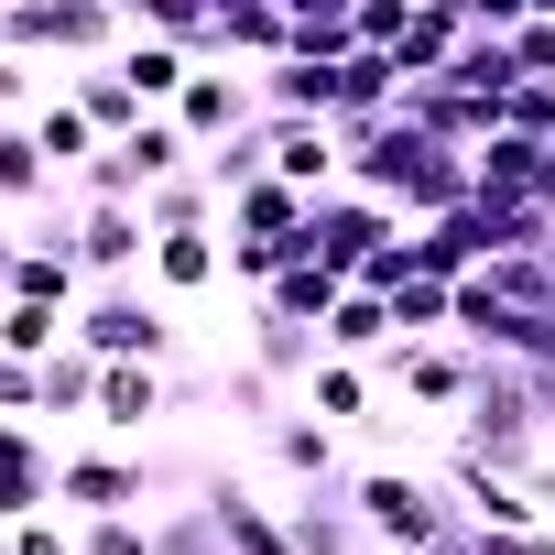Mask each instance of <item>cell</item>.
<instances>
[{
  "instance_id": "cb8c5ba5",
  "label": "cell",
  "mask_w": 555,
  "mask_h": 555,
  "mask_svg": "<svg viewBox=\"0 0 555 555\" xmlns=\"http://www.w3.org/2000/svg\"><path fill=\"white\" fill-rule=\"evenodd\" d=\"M371 382H382L371 360H338V349H327V360L306 371V403H317L327 425H382V414H371Z\"/></svg>"
},
{
  "instance_id": "3957f363",
  "label": "cell",
  "mask_w": 555,
  "mask_h": 555,
  "mask_svg": "<svg viewBox=\"0 0 555 555\" xmlns=\"http://www.w3.org/2000/svg\"><path fill=\"white\" fill-rule=\"evenodd\" d=\"M77 338H88L99 360H153V371H175V295L153 284V272H131V284H88Z\"/></svg>"
},
{
  "instance_id": "d6a6232c",
  "label": "cell",
  "mask_w": 555,
  "mask_h": 555,
  "mask_svg": "<svg viewBox=\"0 0 555 555\" xmlns=\"http://www.w3.org/2000/svg\"><path fill=\"white\" fill-rule=\"evenodd\" d=\"M153 555H240V544L218 533V512H207V501H185V512H164V522H153Z\"/></svg>"
},
{
  "instance_id": "f6af8a7d",
  "label": "cell",
  "mask_w": 555,
  "mask_h": 555,
  "mask_svg": "<svg viewBox=\"0 0 555 555\" xmlns=\"http://www.w3.org/2000/svg\"><path fill=\"white\" fill-rule=\"evenodd\" d=\"M0 555H23V544H12V522H0Z\"/></svg>"
},
{
  "instance_id": "bcb514c9",
  "label": "cell",
  "mask_w": 555,
  "mask_h": 555,
  "mask_svg": "<svg viewBox=\"0 0 555 555\" xmlns=\"http://www.w3.org/2000/svg\"><path fill=\"white\" fill-rule=\"evenodd\" d=\"M544 272H555V240H544Z\"/></svg>"
},
{
  "instance_id": "ba28073f",
  "label": "cell",
  "mask_w": 555,
  "mask_h": 555,
  "mask_svg": "<svg viewBox=\"0 0 555 555\" xmlns=\"http://www.w3.org/2000/svg\"><path fill=\"white\" fill-rule=\"evenodd\" d=\"M66 250L88 261V284H131V272L153 261V218H142V196H88V218H77Z\"/></svg>"
},
{
  "instance_id": "e0dca14e",
  "label": "cell",
  "mask_w": 555,
  "mask_h": 555,
  "mask_svg": "<svg viewBox=\"0 0 555 555\" xmlns=\"http://www.w3.org/2000/svg\"><path fill=\"white\" fill-rule=\"evenodd\" d=\"M261 447H272V468H284L295 490H306V479H338V425H327L306 392H295V414H284V425H261Z\"/></svg>"
},
{
  "instance_id": "7bdbcfd3",
  "label": "cell",
  "mask_w": 555,
  "mask_h": 555,
  "mask_svg": "<svg viewBox=\"0 0 555 555\" xmlns=\"http://www.w3.org/2000/svg\"><path fill=\"white\" fill-rule=\"evenodd\" d=\"M533 501H544V522H555V447L533 457Z\"/></svg>"
},
{
  "instance_id": "d6986e66",
  "label": "cell",
  "mask_w": 555,
  "mask_h": 555,
  "mask_svg": "<svg viewBox=\"0 0 555 555\" xmlns=\"http://www.w3.org/2000/svg\"><path fill=\"white\" fill-rule=\"evenodd\" d=\"M392 338H403V327H392V295H382V284H349V295L327 306V349H338V360H382Z\"/></svg>"
},
{
  "instance_id": "e575fe53",
  "label": "cell",
  "mask_w": 555,
  "mask_h": 555,
  "mask_svg": "<svg viewBox=\"0 0 555 555\" xmlns=\"http://www.w3.org/2000/svg\"><path fill=\"white\" fill-rule=\"evenodd\" d=\"M284 261H295V240H240V229H229V284H240V295H261Z\"/></svg>"
},
{
  "instance_id": "ac0fdd59",
  "label": "cell",
  "mask_w": 555,
  "mask_h": 555,
  "mask_svg": "<svg viewBox=\"0 0 555 555\" xmlns=\"http://www.w3.org/2000/svg\"><path fill=\"white\" fill-rule=\"evenodd\" d=\"M120 77L142 88V109H175L185 77H196V44H175V34H131V44H120Z\"/></svg>"
},
{
  "instance_id": "5bb4252c",
  "label": "cell",
  "mask_w": 555,
  "mask_h": 555,
  "mask_svg": "<svg viewBox=\"0 0 555 555\" xmlns=\"http://www.w3.org/2000/svg\"><path fill=\"white\" fill-rule=\"evenodd\" d=\"M261 131H272V175H295V185H338V120H306V109H261Z\"/></svg>"
},
{
  "instance_id": "52a82bcc",
  "label": "cell",
  "mask_w": 555,
  "mask_h": 555,
  "mask_svg": "<svg viewBox=\"0 0 555 555\" xmlns=\"http://www.w3.org/2000/svg\"><path fill=\"white\" fill-rule=\"evenodd\" d=\"M164 479H175V468H153V457H120V447H66V468H55V501L88 522V512H142Z\"/></svg>"
},
{
  "instance_id": "7dc6e473",
  "label": "cell",
  "mask_w": 555,
  "mask_h": 555,
  "mask_svg": "<svg viewBox=\"0 0 555 555\" xmlns=\"http://www.w3.org/2000/svg\"><path fill=\"white\" fill-rule=\"evenodd\" d=\"M218 12H240V0H218Z\"/></svg>"
},
{
  "instance_id": "8fae6325",
  "label": "cell",
  "mask_w": 555,
  "mask_h": 555,
  "mask_svg": "<svg viewBox=\"0 0 555 555\" xmlns=\"http://www.w3.org/2000/svg\"><path fill=\"white\" fill-rule=\"evenodd\" d=\"M284 522H295V544H306V555H382V533L360 522V501H349L338 479H306V490L284 501Z\"/></svg>"
},
{
  "instance_id": "60d3db41",
  "label": "cell",
  "mask_w": 555,
  "mask_h": 555,
  "mask_svg": "<svg viewBox=\"0 0 555 555\" xmlns=\"http://www.w3.org/2000/svg\"><path fill=\"white\" fill-rule=\"evenodd\" d=\"M457 12H468L479 34H522V23H533V0H457Z\"/></svg>"
},
{
  "instance_id": "83f0119b",
  "label": "cell",
  "mask_w": 555,
  "mask_h": 555,
  "mask_svg": "<svg viewBox=\"0 0 555 555\" xmlns=\"http://www.w3.org/2000/svg\"><path fill=\"white\" fill-rule=\"evenodd\" d=\"M392 327L403 338H457V284L447 272H403L392 284Z\"/></svg>"
},
{
  "instance_id": "4fadbf2b",
  "label": "cell",
  "mask_w": 555,
  "mask_h": 555,
  "mask_svg": "<svg viewBox=\"0 0 555 555\" xmlns=\"http://www.w3.org/2000/svg\"><path fill=\"white\" fill-rule=\"evenodd\" d=\"M240 327H250V360H261L272 382H295V392H306V371L327 360V327H306V317H284V306H272V295H250V317H240Z\"/></svg>"
},
{
  "instance_id": "74e56055",
  "label": "cell",
  "mask_w": 555,
  "mask_h": 555,
  "mask_svg": "<svg viewBox=\"0 0 555 555\" xmlns=\"http://www.w3.org/2000/svg\"><path fill=\"white\" fill-rule=\"evenodd\" d=\"M403 23H414V0H360V12H349V34H360V44H382V55L403 44Z\"/></svg>"
},
{
  "instance_id": "277c9868",
  "label": "cell",
  "mask_w": 555,
  "mask_h": 555,
  "mask_svg": "<svg viewBox=\"0 0 555 555\" xmlns=\"http://www.w3.org/2000/svg\"><path fill=\"white\" fill-rule=\"evenodd\" d=\"M349 501H360V522L382 533V555H425V544L457 522V501H436V479H425V468H360V479H349Z\"/></svg>"
},
{
  "instance_id": "f35d334b",
  "label": "cell",
  "mask_w": 555,
  "mask_h": 555,
  "mask_svg": "<svg viewBox=\"0 0 555 555\" xmlns=\"http://www.w3.org/2000/svg\"><path fill=\"white\" fill-rule=\"evenodd\" d=\"M512 66H522V77H555V12H533V23L512 34Z\"/></svg>"
},
{
  "instance_id": "5b68a950",
  "label": "cell",
  "mask_w": 555,
  "mask_h": 555,
  "mask_svg": "<svg viewBox=\"0 0 555 555\" xmlns=\"http://www.w3.org/2000/svg\"><path fill=\"white\" fill-rule=\"evenodd\" d=\"M403 229H414L403 207H382V196H360V185H327V196H317V218H306V250H317L327 272H349V284H360V272H371Z\"/></svg>"
},
{
  "instance_id": "4dcf8cb0",
  "label": "cell",
  "mask_w": 555,
  "mask_h": 555,
  "mask_svg": "<svg viewBox=\"0 0 555 555\" xmlns=\"http://www.w3.org/2000/svg\"><path fill=\"white\" fill-rule=\"evenodd\" d=\"M34 196H55V164H44L34 120H0V207H34Z\"/></svg>"
},
{
  "instance_id": "2e32d148",
  "label": "cell",
  "mask_w": 555,
  "mask_h": 555,
  "mask_svg": "<svg viewBox=\"0 0 555 555\" xmlns=\"http://www.w3.org/2000/svg\"><path fill=\"white\" fill-rule=\"evenodd\" d=\"M153 414H175V403H164V371H153V360H109V371H99V414H88V425L120 447V436H142Z\"/></svg>"
},
{
  "instance_id": "30bf717a",
  "label": "cell",
  "mask_w": 555,
  "mask_h": 555,
  "mask_svg": "<svg viewBox=\"0 0 555 555\" xmlns=\"http://www.w3.org/2000/svg\"><path fill=\"white\" fill-rule=\"evenodd\" d=\"M55 468H66V447L44 436V414H0V522L44 512L55 501Z\"/></svg>"
},
{
  "instance_id": "b9f144b4",
  "label": "cell",
  "mask_w": 555,
  "mask_h": 555,
  "mask_svg": "<svg viewBox=\"0 0 555 555\" xmlns=\"http://www.w3.org/2000/svg\"><path fill=\"white\" fill-rule=\"evenodd\" d=\"M23 99H55V88H34V55L0 44V109H23Z\"/></svg>"
},
{
  "instance_id": "f1b7e54d",
  "label": "cell",
  "mask_w": 555,
  "mask_h": 555,
  "mask_svg": "<svg viewBox=\"0 0 555 555\" xmlns=\"http://www.w3.org/2000/svg\"><path fill=\"white\" fill-rule=\"evenodd\" d=\"M218 207H229V196L207 185V164H185V175H164V185H142V218H153V229H207Z\"/></svg>"
},
{
  "instance_id": "8992f818",
  "label": "cell",
  "mask_w": 555,
  "mask_h": 555,
  "mask_svg": "<svg viewBox=\"0 0 555 555\" xmlns=\"http://www.w3.org/2000/svg\"><path fill=\"white\" fill-rule=\"evenodd\" d=\"M371 371H382L414 414H457V403H468V382H479V349H468V338H392Z\"/></svg>"
},
{
  "instance_id": "7a4b0ae2",
  "label": "cell",
  "mask_w": 555,
  "mask_h": 555,
  "mask_svg": "<svg viewBox=\"0 0 555 555\" xmlns=\"http://www.w3.org/2000/svg\"><path fill=\"white\" fill-rule=\"evenodd\" d=\"M457 436H468L479 457H501L512 479H533V457L555 447V371L479 349V382H468V403H457Z\"/></svg>"
},
{
  "instance_id": "4316f807",
  "label": "cell",
  "mask_w": 555,
  "mask_h": 555,
  "mask_svg": "<svg viewBox=\"0 0 555 555\" xmlns=\"http://www.w3.org/2000/svg\"><path fill=\"white\" fill-rule=\"evenodd\" d=\"M77 338V317L66 306H34V295H0V349H12V360H55Z\"/></svg>"
},
{
  "instance_id": "f546056e",
  "label": "cell",
  "mask_w": 555,
  "mask_h": 555,
  "mask_svg": "<svg viewBox=\"0 0 555 555\" xmlns=\"http://www.w3.org/2000/svg\"><path fill=\"white\" fill-rule=\"evenodd\" d=\"M99 371H109V360H99L88 338H66V349L44 360V414H77V425H88V414H99Z\"/></svg>"
},
{
  "instance_id": "ffe728a7",
  "label": "cell",
  "mask_w": 555,
  "mask_h": 555,
  "mask_svg": "<svg viewBox=\"0 0 555 555\" xmlns=\"http://www.w3.org/2000/svg\"><path fill=\"white\" fill-rule=\"evenodd\" d=\"M12 295H34V306H88V261L66 250V240H23V261H12Z\"/></svg>"
},
{
  "instance_id": "6da1fadb",
  "label": "cell",
  "mask_w": 555,
  "mask_h": 555,
  "mask_svg": "<svg viewBox=\"0 0 555 555\" xmlns=\"http://www.w3.org/2000/svg\"><path fill=\"white\" fill-rule=\"evenodd\" d=\"M338 185H360V196H382V207H403V218H447L457 196H479V142H447V131L382 109L371 131H349Z\"/></svg>"
},
{
  "instance_id": "8d00e7d4",
  "label": "cell",
  "mask_w": 555,
  "mask_h": 555,
  "mask_svg": "<svg viewBox=\"0 0 555 555\" xmlns=\"http://www.w3.org/2000/svg\"><path fill=\"white\" fill-rule=\"evenodd\" d=\"M0 414H44V360H12V349H0Z\"/></svg>"
},
{
  "instance_id": "9a60e30c",
  "label": "cell",
  "mask_w": 555,
  "mask_h": 555,
  "mask_svg": "<svg viewBox=\"0 0 555 555\" xmlns=\"http://www.w3.org/2000/svg\"><path fill=\"white\" fill-rule=\"evenodd\" d=\"M142 272H153L164 295H218V284H229V250H218V218H207V229H153V261H142Z\"/></svg>"
},
{
  "instance_id": "7402d4cb",
  "label": "cell",
  "mask_w": 555,
  "mask_h": 555,
  "mask_svg": "<svg viewBox=\"0 0 555 555\" xmlns=\"http://www.w3.org/2000/svg\"><path fill=\"white\" fill-rule=\"evenodd\" d=\"M468 44V12H457V0H414V23H403V77H447V55Z\"/></svg>"
},
{
  "instance_id": "44dd1931",
  "label": "cell",
  "mask_w": 555,
  "mask_h": 555,
  "mask_svg": "<svg viewBox=\"0 0 555 555\" xmlns=\"http://www.w3.org/2000/svg\"><path fill=\"white\" fill-rule=\"evenodd\" d=\"M261 109L338 120V55H284V66H261Z\"/></svg>"
},
{
  "instance_id": "d4e9b609",
  "label": "cell",
  "mask_w": 555,
  "mask_h": 555,
  "mask_svg": "<svg viewBox=\"0 0 555 555\" xmlns=\"http://www.w3.org/2000/svg\"><path fill=\"white\" fill-rule=\"evenodd\" d=\"M261 295H272V306H284V317H306V327H327V306L349 295V272H327L317 250H295V261H284V272H272V284H261Z\"/></svg>"
},
{
  "instance_id": "1f68e13d",
  "label": "cell",
  "mask_w": 555,
  "mask_h": 555,
  "mask_svg": "<svg viewBox=\"0 0 555 555\" xmlns=\"http://www.w3.org/2000/svg\"><path fill=\"white\" fill-rule=\"evenodd\" d=\"M218 403H240V425H284L295 414V382H272L261 360H229L218 371Z\"/></svg>"
},
{
  "instance_id": "9c48e42d",
  "label": "cell",
  "mask_w": 555,
  "mask_h": 555,
  "mask_svg": "<svg viewBox=\"0 0 555 555\" xmlns=\"http://www.w3.org/2000/svg\"><path fill=\"white\" fill-rule=\"evenodd\" d=\"M175 120H185V142L207 153V142H229V131H250V120H261V77H240L229 55H196V77H185Z\"/></svg>"
},
{
  "instance_id": "d590c367",
  "label": "cell",
  "mask_w": 555,
  "mask_h": 555,
  "mask_svg": "<svg viewBox=\"0 0 555 555\" xmlns=\"http://www.w3.org/2000/svg\"><path fill=\"white\" fill-rule=\"evenodd\" d=\"M501 131H533V142H555V77H522V88L501 99Z\"/></svg>"
},
{
  "instance_id": "ab89813d",
  "label": "cell",
  "mask_w": 555,
  "mask_h": 555,
  "mask_svg": "<svg viewBox=\"0 0 555 555\" xmlns=\"http://www.w3.org/2000/svg\"><path fill=\"white\" fill-rule=\"evenodd\" d=\"M12 544H23V555H77V533H66L55 512H23V522H12Z\"/></svg>"
},
{
  "instance_id": "603a6c76",
  "label": "cell",
  "mask_w": 555,
  "mask_h": 555,
  "mask_svg": "<svg viewBox=\"0 0 555 555\" xmlns=\"http://www.w3.org/2000/svg\"><path fill=\"white\" fill-rule=\"evenodd\" d=\"M34 142H44V164H55V175H77V164H88L109 131H99V120L66 99V77H55V99H34Z\"/></svg>"
},
{
  "instance_id": "836d02e7",
  "label": "cell",
  "mask_w": 555,
  "mask_h": 555,
  "mask_svg": "<svg viewBox=\"0 0 555 555\" xmlns=\"http://www.w3.org/2000/svg\"><path fill=\"white\" fill-rule=\"evenodd\" d=\"M77 555H153V522H142V512H88Z\"/></svg>"
},
{
  "instance_id": "ee69618b",
  "label": "cell",
  "mask_w": 555,
  "mask_h": 555,
  "mask_svg": "<svg viewBox=\"0 0 555 555\" xmlns=\"http://www.w3.org/2000/svg\"><path fill=\"white\" fill-rule=\"evenodd\" d=\"M12 261H23V229H0V295H12Z\"/></svg>"
},
{
  "instance_id": "484cf974",
  "label": "cell",
  "mask_w": 555,
  "mask_h": 555,
  "mask_svg": "<svg viewBox=\"0 0 555 555\" xmlns=\"http://www.w3.org/2000/svg\"><path fill=\"white\" fill-rule=\"evenodd\" d=\"M66 99H77L99 131H131V120H142V88L120 77V55H99V66H66Z\"/></svg>"
},
{
  "instance_id": "7c38bea8",
  "label": "cell",
  "mask_w": 555,
  "mask_h": 555,
  "mask_svg": "<svg viewBox=\"0 0 555 555\" xmlns=\"http://www.w3.org/2000/svg\"><path fill=\"white\" fill-rule=\"evenodd\" d=\"M479 196H533V207L555 218V142H533V131H490V142H479Z\"/></svg>"
}]
</instances>
